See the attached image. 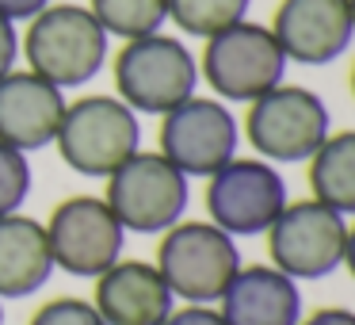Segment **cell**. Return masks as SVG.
<instances>
[{
    "label": "cell",
    "instance_id": "6da1fadb",
    "mask_svg": "<svg viewBox=\"0 0 355 325\" xmlns=\"http://www.w3.org/2000/svg\"><path fill=\"white\" fill-rule=\"evenodd\" d=\"M19 54L27 58L31 73L69 92L103 73L111 58V35L88 12V4H46L35 19H27Z\"/></svg>",
    "mask_w": 355,
    "mask_h": 325
},
{
    "label": "cell",
    "instance_id": "7a4b0ae2",
    "mask_svg": "<svg viewBox=\"0 0 355 325\" xmlns=\"http://www.w3.org/2000/svg\"><path fill=\"white\" fill-rule=\"evenodd\" d=\"M115 73V96L138 115H157L172 111L187 96L199 92V58L191 54L184 39L176 35H141V39L123 42V50L111 62Z\"/></svg>",
    "mask_w": 355,
    "mask_h": 325
},
{
    "label": "cell",
    "instance_id": "3957f363",
    "mask_svg": "<svg viewBox=\"0 0 355 325\" xmlns=\"http://www.w3.org/2000/svg\"><path fill=\"white\" fill-rule=\"evenodd\" d=\"M54 149L77 176L107 180L126 157L141 149V115L126 108L119 96H80L65 103Z\"/></svg>",
    "mask_w": 355,
    "mask_h": 325
},
{
    "label": "cell",
    "instance_id": "277c9868",
    "mask_svg": "<svg viewBox=\"0 0 355 325\" xmlns=\"http://www.w3.org/2000/svg\"><path fill=\"white\" fill-rule=\"evenodd\" d=\"M286 69H291V62H286L283 47L268 24L241 19V24L202 39L199 77L222 103H245L248 108L263 92L283 85Z\"/></svg>",
    "mask_w": 355,
    "mask_h": 325
},
{
    "label": "cell",
    "instance_id": "5b68a950",
    "mask_svg": "<svg viewBox=\"0 0 355 325\" xmlns=\"http://www.w3.org/2000/svg\"><path fill=\"white\" fill-rule=\"evenodd\" d=\"M153 264L164 276L168 291L176 294V302L214 306L245 260H241L237 238L218 230L214 222H207V218H180L172 230L161 233Z\"/></svg>",
    "mask_w": 355,
    "mask_h": 325
},
{
    "label": "cell",
    "instance_id": "8992f818",
    "mask_svg": "<svg viewBox=\"0 0 355 325\" xmlns=\"http://www.w3.org/2000/svg\"><path fill=\"white\" fill-rule=\"evenodd\" d=\"M103 203L111 207V215L119 218L126 233H157L187 218L191 207V180L161 153V149H138L134 157H126L107 180Z\"/></svg>",
    "mask_w": 355,
    "mask_h": 325
},
{
    "label": "cell",
    "instance_id": "52a82bcc",
    "mask_svg": "<svg viewBox=\"0 0 355 325\" xmlns=\"http://www.w3.org/2000/svg\"><path fill=\"white\" fill-rule=\"evenodd\" d=\"M332 134L329 103L302 85H279L248 103L245 138L256 157L271 165H306Z\"/></svg>",
    "mask_w": 355,
    "mask_h": 325
},
{
    "label": "cell",
    "instance_id": "ba28073f",
    "mask_svg": "<svg viewBox=\"0 0 355 325\" xmlns=\"http://www.w3.org/2000/svg\"><path fill=\"white\" fill-rule=\"evenodd\" d=\"M263 238H268V264L286 272L294 283H313L344 268L347 218L313 195L291 199Z\"/></svg>",
    "mask_w": 355,
    "mask_h": 325
},
{
    "label": "cell",
    "instance_id": "9c48e42d",
    "mask_svg": "<svg viewBox=\"0 0 355 325\" xmlns=\"http://www.w3.org/2000/svg\"><path fill=\"white\" fill-rule=\"evenodd\" d=\"M202 203L207 222H214L230 238H263L291 203V188L279 165L263 157H233L214 176H207Z\"/></svg>",
    "mask_w": 355,
    "mask_h": 325
},
{
    "label": "cell",
    "instance_id": "30bf717a",
    "mask_svg": "<svg viewBox=\"0 0 355 325\" xmlns=\"http://www.w3.org/2000/svg\"><path fill=\"white\" fill-rule=\"evenodd\" d=\"M42 226H46L54 268L73 279L103 276L126 253V230L111 215L103 195H69L50 210Z\"/></svg>",
    "mask_w": 355,
    "mask_h": 325
},
{
    "label": "cell",
    "instance_id": "8fae6325",
    "mask_svg": "<svg viewBox=\"0 0 355 325\" xmlns=\"http://www.w3.org/2000/svg\"><path fill=\"white\" fill-rule=\"evenodd\" d=\"M241 123L218 96H187L161 115V153L187 180H207L237 157Z\"/></svg>",
    "mask_w": 355,
    "mask_h": 325
},
{
    "label": "cell",
    "instance_id": "7c38bea8",
    "mask_svg": "<svg viewBox=\"0 0 355 325\" xmlns=\"http://www.w3.org/2000/svg\"><path fill=\"white\" fill-rule=\"evenodd\" d=\"M268 27L283 47L286 62L309 69L340 62L355 42L347 0H279Z\"/></svg>",
    "mask_w": 355,
    "mask_h": 325
},
{
    "label": "cell",
    "instance_id": "4fadbf2b",
    "mask_svg": "<svg viewBox=\"0 0 355 325\" xmlns=\"http://www.w3.org/2000/svg\"><path fill=\"white\" fill-rule=\"evenodd\" d=\"M65 92L31 69L0 77V142L19 153L50 149L65 115Z\"/></svg>",
    "mask_w": 355,
    "mask_h": 325
},
{
    "label": "cell",
    "instance_id": "5bb4252c",
    "mask_svg": "<svg viewBox=\"0 0 355 325\" xmlns=\"http://www.w3.org/2000/svg\"><path fill=\"white\" fill-rule=\"evenodd\" d=\"M92 306L103 325H164L176 310V294L153 260H115L92 279Z\"/></svg>",
    "mask_w": 355,
    "mask_h": 325
},
{
    "label": "cell",
    "instance_id": "9a60e30c",
    "mask_svg": "<svg viewBox=\"0 0 355 325\" xmlns=\"http://www.w3.org/2000/svg\"><path fill=\"white\" fill-rule=\"evenodd\" d=\"M225 325H298L306 317L302 287L275 264H241L218 299Z\"/></svg>",
    "mask_w": 355,
    "mask_h": 325
},
{
    "label": "cell",
    "instance_id": "2e32d148",
    "mask_svg": "<svg viewBox=\"0 0 355 325\" xmlns=\"http://www.w3.org/2000/svg\"><path fill=\"white\" fill-rule=\"evenodd\" d=\"M54 272L46 226L39 218H27L24 210L0 218V302L31 299Z\"/></svg>",
    "mask_w": 355,
    "mask_h": 325
},
{
    "label": "cell",
    "instance_id": "e0dca14e",
    "mask_svg": "<svg viewBox=\"0 0 355 325\" xmlns=\"http://www.w3.org/2000/svg\"><path fill=\"white\" fill-rule=\"evenodd\" d=\"M306 165L313 199L344 218H355V131H332Z\"/></svg>",
    "mask_w": 355,
    "mask_h": 325
},
{
    "label": "cell",
    "instance_id": "ac0fdd59",
    "mask_svg": "<svg viewBox=\"0 0 355 325\" xmlns=\"http://www.w3.org/2000/svg\"><path fill=\"white\" fill-rule=\"evenodd\" d=\"M88 12L111 39L123 42L164 31L168 24V0H88Z\"/></svg>",
    "mask_w": 355,
    "mask_h": 325
},
{
    "label": "cell",
    "instance_id": "d6986e66",
    "mask_svg": "<svg viewBox=\"0 0 355 325\" xmlns=\"http://www.w3.org/2000/svg\"><path fill=\"white\" fill-rule=\"evenodd\" d=\"M252 0H168V24L191 39H210L225 27L248 19Z\"/></svg>",
    "mask_w": 355,
    "mask_h": 325
},
{
    "label": "cell",
    "instance_id": "ffe728a7",
    "mask_svg": "<svg viewBox=\"0 0 355 325\" xmlns=\"http://www.w3.org/2000/svg\"><path fill=\"white\" fill-rule=\"evenodd\" d=\"M35 188V172H31V161L27 153L4 146L0 142V218L4 215H19Z\"/></svg>",
    "mask_w": 355,
    "mask_h": 325
},
{
    "label": "cell",
    "instance_id": "44dd1931",
    "mask_svg": "<svg viewBox=\"0 0 355 325\" xmlns=\"http://www.w3.org/2000/svg\"><path fill=\"white\" fill-rule=\"evenodd\" d=\"M27 325H103V317L96 314L92 299H77V294H65V299H50L42 302L31 314Z\"/></svg>",
    "mask_w": 355,
    "mask_h": 325
},
{
    "label": "cell",
    "instance_id": "7402d4cb",
    "mask_svg": "<svg viewBox=\"0 0 355 325\" xmlns=\"http://www.w3.org/2000/svg\"><path fill=\"white\" fill-rule=\"evenodd\" d=\"M164 325H225V317L218 314V306H202V302H184L168 314Z\"/></svg>",
    "mask_w": 355,
    "mask_h": 325
},
{
    "label": "cell",
    "instance_id": "603a6c76",
    "mask_svg": "<svg viewBox=\"0 0 355 325\" xmlns=\"http://www.w3.org/2000/svg\"><path fill=\"white\" fill-rule=\"evenodd\" d=\"M19 31L12 19L0 16V77H8L12 69H19Z\"/></svg>",
    "mask_w": 355,
    "mask_h": 325
},
{
    "label": "cell",
    "instance_id": "cb8c5ba5",
    "mask_svg": "<svg viewBox=\"0 0 355 325\" xmlns=\"http://www.w3.org/2000/svg\"><path fill=\"white\" fill-rule=\"evenodd\" d=\"M46 4L50 0H0V16L12 19V24H27V19H35Z\"/></svg>",
    "mask_w": 355,
    "mask_h": 325
},
{
    "label": "cell",
    "instance_id": "d4e9b609",
    "mask_svg": "<svg viewBox=\"0 0 355 325\" xmlns=\"http://www.w3.org/2000/svg\"><path fill=\"white\" fill-rule=\"evenodd\" d=\"M298 325H355V310L347 306H321L313 314H306Z\"/></svg>",
    "mask_w": 355,
    "mask_h": 325
},
{
    "label": "cell",
    "instance_id": "484cf974",
    "mask_svg": "<svg viewBox=\"0 0 355 325\" xmlns=\"http://www.w3.org/2000/svg\"><path fill=\"white\" fill-rule=\"evenodd\" d=\"M344 268L355 279V218H347V249H344Z\"/></svg>",
    "mask_w": 355,
    "mask_h": 325
},
{
    "label": "cell",
    "instance_id": "4316f807",
    "mask_svg": "<svg viewBox=\"0 0 355 325\" xmlns=\"http://www.w3.org/2000/svg\"><path fill=\"white\" fill-rule=\"evenodd\" d=\"M347 85H352V100H355V62H352V73H347Z\"/></svg>",
    "mask_w": 355,
    "mask_h": 325
},
{
    "label": "cell",
    "instance_id": "83f0119b",
    "mask_svg": "<svg viewBox=\"0 0 355 325\" xmlns=\"http://www.w3.org/2000/svg\"><path fill=\"white\" fill-rule=\"evenodd\" d=\"M0 325H4V302H0Z\"/></svg>",
    "mask_w": 355,
    "mask_h": 325
},
{
    "label": "cell",
    "instance_id": "f1b7e54d",
    "mask_svg": "<svg viewBox=\"0 0 355 325\" xmlns=\"http://www.w3.org/2000/svg\"><path fill=\"white\" fill-rule=\"evenodd\" d=\"M347 4H352V19H355V0H347Z\"/></svg>",
    "mask_w": 355,
    "mask_h": 325
}]
</instances>
